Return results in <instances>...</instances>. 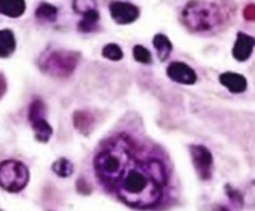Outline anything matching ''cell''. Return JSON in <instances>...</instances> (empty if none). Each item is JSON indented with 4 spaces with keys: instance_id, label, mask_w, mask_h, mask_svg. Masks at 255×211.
Masks as SVG:
<instances>
[{
    "instance_id": "obj_19",
    "label": "cell",
    "mask_w": 255,
    "mask_h": 211,
    "mask_svg": "<svg viewBox=\"0 0 255 211\" xmlns=\"http://www.w3.org/2000/svg\"><path fill=\"white\" fill-rule=\"evenodd\" d=\"M102 56L107 60L111 61H121L123 58V50L122 48L118 45V44H114V42H111V44H107L106 46H103L102 49Z\"/></svg>"
},
{
    "instance_id": "obj_17",
    "label": "cell",
    "mask_w": 255,
    "mask_h": 211,
    "mask_svg": "<svg viewBox=\"0 0 255 211\" xmlns=\"http://www.w3.org/2000/svg\"><path fill=\"white\" fill-rule=\"evenodd\" d=\"M58 15L57 7L49 3H41L36 9V19L41 23H53Z\"/></svg>"
},
{
    "instance_id": "obj_6",
    "label": "cell",
    "mask_w": 255,
    "mask_h": 211,
    "mask_svg": "<svg viewBox=\"0 0 255 211\" xmlns=\"http://www.w3.org/2000/svg\"><path fill=\"white\" fill-rule=\"evenodd\" d=\"M45 113V103L42 102L41 99H36V101L31 103L28 117H29L32 128L34 131V136H36V139L40 143H48L52 135H53V128L46 121Z\"/></svg>"
},
{
    "instance_id": "obj_21",
    "label": "cell",
    "mask_w": 255,
    "mask_h": 211,
    "mask_svg": "<svg viewBox=\"0 0 255 211\" xmlns=\"http://www.w3.org/2000/svg\"><path fill=\"white\" fill-rule=\"evenodd\" d=\"M225 190H226V194H228L229 200L232 201L233 204L237 205V206H240V208L244 206V197H242V194H241L237 189L232 188L230 185H226V186H225Z\"/></svg>"
},
{
    "instance_id": "obj_7",
    "label": "cell",
    "mask_w": 255,
    "mask_h": 211,
    "mask_svg": "<svg viewBox=\"0 0 255 211\" xmlns=\"http://www.w3.org/2000/svg\"><path fill=\"white\" fill-rule=\"evenodd\" d=\"M189 149L198 177L202 181H209L213 174V155L204 145H191Z\"/></svg>"
},
{
    "instance_id": "obj_10",
    "label": "cell",
    "mask_w": 255,
    "mask_h": 211,
    "mask_svg": "<svg viewBox=\"0 0 255 211\" xmlns=\"http://www.w3.org/2000/svg\"><path fill=\"white\" fill-rule=\"evenodd\" d=\"M254 37L244 33V32H238L236 44L233 46V57H234L237 61H240V62L248 61L249 58L252 57L253 50H254Z\"/></svg>"
},
{
    "instance_id": "obj_5",
    "label": "cell",
    "mask_w": 255,
    "mask_h": 211,
    "mask_svg": "<svg viewBox=\"0 0 255 211\" xmlns=\"http://www.w3.org/2000/svg\"><path fill=\"white\" fill-rule=\"evenodd\" d=\"M29 182L27 165L17 160H4L0 162V188L8 193L21 192Z\"/></svg>"
},
{
    "instance_id": "obj_18",
    "label": "cell",
    "mask_w": 255,
    "mask_h": 211,
    "mask_svg": "<svg viewBox=\"0 0 255 211\" xmlns=\"http://www.w3.org/2000/svg\"><path fill=\"white\" fill-rule=\"evenodd\" d=\"M52 169H53V172L57 174L58 177L68 178L70 177L73 174V172H74V166H73V164L69 161L68 158L61 157L53 162Z\"/></svg>"
},
{
    "instance_id": "obj_2",
    "label": "cell",
    "mask_w": 255,
    "mask_h": 211,
    "mask_svg": "<svg viewBox=\"0 0 255 211\" xmlns=\"http://www.w3.org/2000/svg\"><path fill=\"white\" fill-rule=\"evenodd\" d=\"M136 157V144L125 133H119L103 141L93 160V168L103 188L113 192L119 178Z\"/></svg>"
},
{
    "instance_id": "obj_15",
    "label": "cell",
    "mask_w": 255,
    "mask_h": 211,
    "mask_svg": "<svg viewBox=\"0 0 255 211\" xmlns=\"http://www.w3.org/2000/svg\"><path fill=\"white\" fill-rule=\"evenodd\" d=\"M152 44L153 46H155V49H156L159 60L161 61V62L167 61L168 58H169V56H171L172 49H173L171 40H169L165 34L159 33L153 37Z\"/></svg>"
},
{
    "instance_id": "obj_1",
    "label": "cell",
    "mask_w": 255,
    "mask_h": 211,
    "mask_svg": "<svg viewBox=\"0 0 255 211\" xmlns=\"http://www.w3.org/2000/svg\"><path fill=\"white\" fill-rule=\"evenodd\" d=\"M168 174L156 157H136L113 189L123 204L139 210L155 208L163 198Z\"/></svg>"
},
{
    "instance_id": "obj_9",
    "label": "cell",
    "mask_w": 255,
    "mask_h": 211,
    "mask_svg": "<svg viewBox=\"0 0 255 211\" xmlns=\"http://www.w3.org/2000/svg\"><path fill=\"white\" fill-rule=\"evenodd\" d=\"M167 76L176 83L192 86L197 82V74L189 65L184 62H172L167 68Z\"/></svg>"
},
{
    "instance_id": "obj_14",
    "label": "cell",
    "mask_w": 255,
    "mask_h": 211,
    "mask_svg": "<svg viewBox=\"0 0 255 211\" xmlns=\"http://www.w3.org/2000/svg\"><path fill=\"white\" fill-rule=\"evenodd\" d=\"M25 8H27V4L21 0H16V1L0 0V13L7 17H12V19L20 17L25 12Z\"/></svg>"
},
{
    "instance_id": "obj_23",
    "label": "cell",
    "mask_w": 255,
    "mask_h": 211,
    "mask_svg": "<svg viewBox=\"0 0 255 211\" xmlns=\"http://www.w3.org/2000/svg\"><path fill=\"white\" fill-rule=\"evenodd\" d=\"M244 17L248 20V21H253V20L255 19V8L253 4H249L248 7L245 8Z\"/></svg>"
},
{
    "instance_id": "obj_8",
    "label": "cell",
    "mask_w": 255,
    "mask_h": 211,
    "mask_svg": "<svg viewBox=\"0 0 255 211\" xmlns=\"http://www.w3.org/2000/svg\"><path fill=\"white\" fill-rule=\"evenodd\" d=\"M109 9L113 20L119 25L133 23L140 15V9L135 4L126 3V1H113L109 5Z\"/></svg>"
},
{
    "instance_id": "obj_13",
    "label": "cell",
    "mask_w": 255,
    "mask_h": 211,
    "mask_svg": "<svg viewBox=\"0 0 255 211\" xmlns=\"http://www.w3.org/2000/svg\"><path fill=\"white\" fill-rule=\"evenodd\" d=\"M16 38L11 29L0 30V58H7L15 52Z\"/></svg>"
},
{
    "instance_id": "obj_16",
    "label": "cell",
    "mask_w": 255,
    "mask_h": 211,
    "mask_svg": "<svg viewBox=\"0 0 255 211\" xmlns=\"http://www.w3.org/2000/svg\"><path fill=\"white\" fill-rule=\"evenodd\" d=\"M99 23V12L98 8H94V9H90L86 13L82 15V19L78 23V29L84 33H90V32H94L97 29Z\"/></svg>"
},
{
    "instance_id": "obj_24",
    "label": "cell",
    "mask_w": 255,
    "mask_h": 211,
    "mask_svg": "<svg viewBox=\"0 0 255 211\" xmlns=\"http://www.w3.org/2000/svg\"><path fill=\"white\" fill-rule=\"evenodd\" d=\"M5 91H7V81H5L3 74L0 73V99L3 98Z\"/></svg>"
},
{
    "instance_id": "obj_20",
    "label": "cell",
    "mask_w": 255,
    "mask_h": 211,
    "mask_svg": "<svg viewBox=\"0 0 255 211\" xmlns=\"http://www.w3.org/2000/svg\"><path fill=\"white\" fill-rule=\"evenodd\" d=\"M133 58L136 62H140V64L149 65L152 64V54L147 48H144L143 45H135L132 49Z\"/></svg>"
},
{
    "instance_id": "obj_25",
    "label": "cell",
    "mask_w": 255,
    "mask_h": 211,
    "mask_svg": "<svg viewBox=\"0 0 255 211\" xmlns=\"http://www.w3.org/2000/svg\"><path fill=\"white\" fill-rule=\"evenodd\" d=\"M213 211H230L228 208H225V206H221V205H217V206H214Z\"/></svg>"
},
{
    "instance_id": "obj_12",
    "label": "cell",
    "mask_w": 255,
    "mask_h": 211,
    "mask_svg": "<svg viewBox=\"0 0 255 211\" xmlns=\"http://www.w3.org/2000/svg\"><path fill=\"white\" fill-rule=\"evenodd\" d=\"M73 124L76 127V129L78 132H81L82 135L89 136L94 129V125H96V117L92 112L89 111H76L73 113Z\"/></svg>"
},
{
    "instance_id": "obj_4",
    "label": "cell",
    "mask_w": 255,
    "mask_h": 211,
    "mask_svg": "<svg viewBox=\"0 0 255 211\" xmlns=\"http://www.w3.org/2000/svg\"><path fill=\"white\" fill-rule=\"evenodd\" d=\"M81 60L80 52L54 49L44 53L38 61L42 72L56 78H68L74 73Z\"/></svg>"
},
{
    "instance_id": "obj_3",
    "label": "cell",
    "mask_w": 255,
    "mask_h": 211,
    "mask_svg": "<svg viewBox=\"0 0 255 211\" xmlns=\"http://www.w3.org/2000/svg\"><path fill=\"white\" fill-rule=\"evenodd\" d=\"M181 21L194 33H214L228 21V12L221 4L191 1L183 8Z\"/></svg>"
},
{
    "instance_id": "obj_26",
    "label": "cell",
    "mask_w": 255,
    "mask_h": 211,
    "mask_svg": "<svg viewBox=\"0 0 255 211\" xmlns=\"http://www.w3.org/2000/svg\"><path fill=\"white\" fill-rule=\"evenodd\" d=\"M0 211H3V210H0Z\"/></svg>"
},
{
    "instance_id": "obj_22",
    "label": "cell",
    "mask_w": 255,
    "mask_h": 211,
    "mask_svg": "<svg viewBox=\"0 0 255 211\" xmlns=\"http://www.w3.org/2000/svg\"><path fill=\"white\" fill-rule=\"evenodd\" d=\"M97 8V4L94 1H74L73 3V9L76 12H78L80 15H84L90 9H94Z\"/></svg>"
},
{
    "instance_id": "obj_11",
    "label": "cell",
    "mask_w": 255,
    "mask_h": 211,
    "mask_svg": "<svg viewBox=\"0 0 255 211\" xmlns=\"http://www.w3.org/2000/svg\"><path fill=\"white\" fill-rule=\"evenodd\" d=\"M220 83L233 94H241L248 89V79L245 78L242 74H238V73H222L220 76Z\"/></svg>"
}]
</instances>
